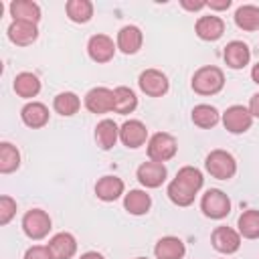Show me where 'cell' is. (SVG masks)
<instances>
[{
  "label": "cell",
  "instance_id": "cell-6",
  "mask_svg": "<svg viewBox=\"0 0 259 259\" xmlns=\"http://www.w3.org/2000/svg\"><path fill=\"white\" fill-rule=\"evenodd\" d=\"M223 125L231 134H245L253 125V115L245 105H231L223 113Z\"/></svg>",
  "mask_w": 259,
  "mask_h": 259
},
{
  "label": "cell",
  "instance_id": "cell-13",
  "mask_svg": "<svg viewBox=\"0 0 259 259\" xmlns=\"http://www.w3.org/2000/svg\"><path fill=\"white\" fill-rule=\"evenodd\" d=\"M194 30H196V36L202 38V40H219L225 32V22L223 18L214 16V14H208V16H200L194 24Z\"/></svg>",
  "mask_w": 259,
  "mask_h": 259
},
{
  "label": "cell",
  "instance_id": "cell-35",
  "mask_svg": "<svg viewBox=\"0 0 259 259\" xmlns=\"http://www.w3.org/2000/svg\"><path fill=\"white\" fill-rule=\"evenodd\" d=\"M24 259H53V255L47 245H32L26 249Z\"/></svg>",
  "mask_w": 259,
  "mask_h": 259
},
{
  "label": "cell",
  "instance_id": "cell-33",
  "mask_svg": "<svg viewBox=\"0 0 259 259\" xmlns=\"http://www.w3.org/2000/svg\"><path fill=\"white\" fill-rule=\"evenodd\" d=\"M176 178L180 180V182H184L186 186H190L192 190H200L202 188V184H204V178H202V172L198 170V168H194V166H184V168H180L178 172H176Z\"/></svg>",
  "mask_w": 259,
  "mask_h": 259
},
{
  "label": "cell",
  "instance_id": "cell-2",
  "mask_svg": "<svg viewBox=\"0 0 259 259\" xmlns=\"http://www.w3.org/2000/svg\"><path fill=\"white\" fill-rule=\"evenodd\" d=\"M204 168H206V172L212 178L229 180L237 172V162H235L231 152H227V150H212L206 156V160H204Z\"/></svg>",
  "mask_w": 259,
  "mask_h": 259
},
{
  "label": "cell",
  "instance_id": "cell-3",
  "mask_svg": "<svg viewBox=\"0 0 259 259\" xmlns=\"http://www.w3.org/2000/svg\"><path fill=\"white\" fill-rule=\"evenodd\" d=\"M178 142L168 132H158L148 140V158L154 162H168L176 156Z\"/></svg>",
  "mask_w": 259,
  "mask_h": 259
},
{
  "label": "cell",
  "instance_id": "cell-40",
  "mask_svg": "<svg viewBox=\"0 0 259 259\" xmlns=\"http://www.w3.org/2000/svg\"><path fill=\"white\" fill-rule=\"evenodd\" d=\"M251 79L259 85V63H257V65H253V69H251Z\"/></svg>",
  "mask_w": 259,
  "mask_h": 259
},
{
  "label": "cell",
  "instance_id": "cell-9",
  "mask_svg": "<svg viewBox=\"0 0 259 259\" xmlns=\"http://www.w3.org/2000/svg\"><path fill=\"white\" fill-rule=\"evenodd\" d=\"M210 243L212 247L219 251V253H225V255H231V253H237L239 247H241V235L239 231L231 229V227H217L210 235Z\"/></svg>",
  "mask_w": 259,
  "mask_h": 259
},
{
  "label": "cell",
  "instance_id": "cell-11",
  "mask_svg": "<svg viewBox=\"0 0 259 259\" xmlns=\"http://www.w3.org/2000/svg\"><path fill=\"white\" fill-rule=\"evenodd\" d=\"M119 140L125 148H140L148 140V127L140 119H127L119 125Z\"/></svg>",
  "mask_w": 259,
  "mask_h": 259
},
{
  "label": "cell",
  "instance_id": "cell-23",
  "mask_svg": "<svg viewBox=\"0 0 259 259\" xmlns=\"http://www.w3.org/2000/svg\"><path fill=\"white\" fill-rule=\"evenodd\" d=\"M14 91H16V95L22 97V99H32V97H36L38 91H40V81H38V77H36L34 73L22 71V73H18V75L14 77Z\"/></svg>",
  "mask_w": 259,
  "mask_h": 259
},
{
  "label": "cell",
  "instance_id": "cell-19",
  "mask_svg": "<svg viewBox=\"0 0 259 259\" xmlns=\"http://www.w3.org/2000/svg\"><path fill=\"white\" fill-rule=\"evenodd\" d=\"M123 180L117 178V176H101L97 182H95V194L99 200L103 202H113L117 200L121 194H123Z\"/></svg>",
  "mask_w": 259,
  "mask_h": 259
},
{
  "label": "cell",
  "instance_id": "cell-27",
  "mask_svg": "<svg viewBox=\"0 0 259 259\" xmlns=\"http://www.w3.org/2000/svg\"><path fill=\"white\" fill-rule=\"evenodd\" d=\"M168 198L176 204V206H190L194 202V196L198 194L196 190H192L190 186H186L184 182H180L178 178H174L170 184H168V190H166Z\"/></svg>",
  "mask_w": 259,
  "mask_h": 259
},
{
  "label": "cell",
  "instance_id": "cell-5",
  "mask_svg": "<svg viewBox=\"0 0 259 259\" xmlns=\"http://www.w3.org/2000/svg\"><path fill=\"white\" fill-rule=\"evenodd\" d=\"M200 208L204 217L219 221L231 212V198L219 188H208L200 198Z\"/></svg>",
  "mask_w": 259,
  "mask_h": 259
},
{
  "label": "cell",
  "instance_id": "cell-28",
  "mask_svg": "<svg viewBox=\"0 0 259 259\" xmlns=\"http://www.w3.org/2000/svg\"><path fill=\"white\" fill-rule=\"evenodd\" d=\"M235 24L241 30H247V32L259 30V8L253 6V4L239 6L237 12H235Z\"/></svg>",
  "mask_w": 259,
  "mask_h": 259
},
{
  "label": "cell",
  "instance_id": "cell-36",
  "mask_svg": "<svg viewBox=\"0 0 259 259\" xmlns=\"http://www.w3.org/2000/svg\"><path fill=\"white\" fill-rule=\"evenodd\" d=\"M180 4H182V8H186V10H190V12L202 10V8L206 6V2H204V0H196V2H190V0H180Z\"/></svg>",
  "mask_w": 259,
  "mask_h": 259
},
{
  "label": "cell",
  "instance_id": "cell-21",
  "mask_svg": "<svg viewBox=\"0 0 259 259\" xmlns=\"http://www.w3.org/2000/svg\"><path fill=\"white\" fill-rule=\"evenodd\" d=\"M119 140V125L113 119H101L95 125V142L101 150H111Z\"/></svg>",
  "mask_w": 259,
  "mask_h": 259
},
{
  "label": "cell",
  "instance_id": "cell-41",
  "mask_svg": "<svg viewBox=\"0 0 259 259\" xmlns=\"http://www.w3.org/2000/svg\"><path fill=\"white\" fill-rule=\"evenodd\" d=\"M136 259H146V257H136Z\"/></svg>",
  "mask_w": 259,
  "mask_h": 259
},
{
  "label": "cell",
  "instance_id": "cell-1",
  "mask_svg": "<svg viewBox=\"0 0 259 259\" xmlns=\"http://www.w3.org/2000/svg\"><path fill=\"white\" fill-rule=\"evenodd\" d=\"M190 85L198 95H217L225 87V73L214 65H204L192 75Z\"/></svg>",
  "mask_w": 259,
  "mask_h": 259
},
{
  "label": "cell",
  "instance_id": "cell-20",
  "mask_svg": "<svg viewBox=\"0 0 259 259\" xmlns=\"http://www.w3.org/2000/svg\"><path fill=\"white\" fill-rule=\"evenodd\" d=\"M184 253H186V247H184L182 239L172 237V235L158 239V243L154 247L156 259H182Z\"/></svg>",
  "mask_w": 259,
  "mask_h": 259
},
{
  "label": "cell",
  "instance_id": "cell-24",
  "mask_svg": "<svg viewBox=\"0 0 259 259\" xmlns=\"http://www.w3.org/2000/svg\"><path fill=\"white\" fill-rule=\"evenodd\" d=\"M152 206V198L146 190H130L125 196H123V208L130 212V214H136V217H142L150 210Z\"/></svg>",
  "mask_w": 259,
  "mask_h": 259
},
{
  "label": "cell",
  "instance_id": "cell-17",
  "mask_svg": "<svg viewBox=\"0 0 259 259\" xmlns=\"http://www.w3.org/2000/svg\"><path fill=\"white\" fill-rule=\"evenodd\" d=\"M53 259H71L77 253V241L71 233H57L47 243Z\"/></svg>",
  "mask_w": 259,
  "mask_h": 259
},
{
  "label": "cell",
  "instance_id": "cell-38",
  "mask_svg": "<svg viewBox=\"0 0 259 259\" xmlns=\"http://www.w3.org/2000/svg\"><path fill=\"white\" fill-rule=\"evenodd\" d=\"M249 111H251L253 117H259V93H255V95L251 97V101H249Z\"/></svg>",
  "mask_w": 259,
  "mask_h": 259
},
{
  "label": "cell",
  "instance_id": "cell-29",
  "mask_svg": "<svg viewBox=\"0 0 259 259\" xmlns=\"http://www.w3.org/2000/svg\"><path fill=\"white\" fill-rule=\"evenodd\" d=\"M53 107H55V111H57L59 115L71 117V115H75V113L79 111L81 99H79V95L73 93V91H63V93H59V95L53 99Z\"/></svg>",
  "mask_w": 259,
  "mask_h": 259
},
{
  "label": "cell",
  "instance_id": "cell-12",
  "mask_svg": "<svg viewBox=\"0 0 259 259\" xmlns=\"http://www.w3.org/2000/svg\"><path fill=\"white\" fill-rule=\"evenodd\" d=\"M85 107L91 113H109L113 111V89L93 87L85 95Z\"/></svg>",
  "mask_w": 259,
  "mask_h": 259
},
{
  "label": "cell",
  "instance_id": "cell-8",
  "mask_svg": "<svg viewBox=\"0 0 259 259\" xmlns=\"http://www.w3.org/2000/svg\"><path fill=\"white\" fill-rule=\"evenodd\" d=\"M136 176H138V180H140L142 186H146V188H158V186L164 184V180L168 176V170H166V166L162 162L150 160V162H144V164L138 166Z\"/></svg>",
  "mask_w": 259,
  "mask_h": 259
},
{
  "label": "cell",
  "instance_id": "cell-32",
  "mask_svg": "<svg viewBox=\"0 0 259 259\" xmlns=\"http://www.w3.org/2000/svg\"><path fill=\"white\" fill-rule=\"evenodd\" d=\"M20 166V152L16 146H12L10 142H2L0 144V172L2 174H10L14 170H18Z\"/></svg>",
  "mask_w": 259,
  "mask_h": 259
},
{
  "label": "cell",
  "instance_id": "cell-31",
  "mask_svg": "<svg viewBox=\"0 0 259 259\" xmlns=\"http://www.w3.org/2000/svg\"><path fill=\"white\" fill-rule=\"evenodd\" d=\"M65 10H67L69 20H73L77 24H85L93 16V4L89 0H69Z\"/></svg>",
  "mask_w": 259,
  "mask_h": 259
},
{
  "label": "cell",
  "instance_id": "cell-30",
  "mask_svg": "<svg viewBox=\"0 0 259 259\" xmlns=\"http://www.w3.org/2000/svg\"><path fill=\"white\" fill-rule=\"evenodd\" d=\"M237 227H239V235L241 237H245V239H259V210L249 208V210L241 212L239 221H237Z\"/></svg>",
  "mask_w": 259,
  "mask_h": 259
},
{
  "label": "cell",
  "instance_id": "cell-26",
  "mask_svg": "<svg viewBox=\"0 0 259 259\" xmlns=\"http://www.w3.org/2000/svg\"><path fill=\"white\" fill-rule=\"evenodd\" d=\"M190 117H192V123L198 125V127H202V130L214 127V125L219 123V119H221L217 107H212V105H208V103H198V105H194Z\"/></svg>",
  "mask_w": 259,
  "mask_h": 259
},
{
  "label": "cell",
  "instance_id": "cell-37",
  "mask_svg": "<svg viewBox=\"0 0 259 259\" xmlns=\"http://www.w3.org/2000/svg\"><path fill=\"white\" fill-rule=\"evenodd\" d=\"M206 6H210L212 10H227L231 6V0H210L206 2Z\"/></svg>",
  "mask_w": 259,
  "mask_h": 259
},
{
  "label": "cell",
  "instance_id": "cell-22",
  "mask_svg": "<svg viewBox=\"0 0 259 259\" xmlns=\"http://www.w3.org/2000/svg\"><path fill=\"white\" fill-rule=\"evenodd\" d=\"M10 16H12V20H24V22L38 24L40 6L32 0H14L10 4Z\"/></svg>",
  "mask_w": 259,
  "mask_h": 259
},
{
  "label": "cell",
  "instance_id": "cell-18",
  "mask_svg": "<svg viewBox=\"0 0 259 259\" xmlns=\"http://www.w3.org/2000/svg\"><path fill=\"white\" fill-rule=\"evenodd\" d=\"M20 117H22V123L32 130L45 127L49 123V107L40 101H28L20 109Z\"/></svg>",
  "mask_w": 259,
  "mask_h": 259
},
{
  "label": "cell",
  "instance_id": "cell-10",
  "mask_svg": "<svg viewBox=\"0 0 259 259\" xmlns=\"http://www.w3.org/2000/svg\"><path fill=\"white\" fill-rule=\"evenodd\" d=\"M115 49L117 45H113L111 36L107 34H93L87 42V53L95 63H109L115 55Z\"/></svg>",
  "mask_w": 259,
  "mask_h": 259
},
{
  "label": "cell",
  "instance_id": "cell-25",
  "mask_svg": "<svg viewBox=\"0 0 259 259\" xmlns=\"http://www.w3.org/2000/svg\"><path fill=\"white\" fill-rule=\"evenodd\" d=\"M138 107V97L136 93L125 87V85H119L113 89V111L119 113V115H127L132 113L134 109Z\"/></svg>",
  "mask_w": 259,
  "mask_h": 259
},
{
  "label": "cell",
  "instance_id": "cell-7",
  "mask_svg": "<svg viewBox=\"0 0 259 259\" xmlns=\"http://www.w3.org/2000/svg\"><path fill=\"white\" fill-rule=\"evenodd\" d=\"M138 85H140L142 93H146L148 97H162L168 91L170 81H168V77L162 71H158V69H146V71L140 73Z\"/></svg>",
  "mask_w": 259,
  "mask_h": 259
},
{
  "label": "cell",
  "instance_id": "cell-14",
  "mask_svg": "<svg viewBox=\"0 0 259 259\" xmlns=\"http://www.w3.org/2000/svg\"><path fill=\"white\" fill-rule=\"evenodd\" d=\"M8 38L18 47H28L38 38V28L32 22L12 20L8 26Z\"/></svg>",
  "mask_w": 259,
  "mask_h": 259
},
{
  "label": "cell",
  "instance_id": "cell-4",
  "mask_svg": "<svg viewBox=\"0 0 259 259\" xmlns=\"http://www.w3.org/2000/svg\"><path fill=\"white\" fill-rule=\"evenodd\" d=\"M51 225H53V223H51V217H49V212H45L42 208H30V210H26L24 217H22V231H24V235H26L28 239H32V241L45 239V237L49 235V231L53 229Z\"/></svg>",
  "mask_w": 259,
  "mask_h": 259
},
{
  "label": "cell",
  "instance_id": "cell-15",
  "mask_svg": "<svg viewBox=\"0 0 259 259\" xmlns=\"http://www.w3.org/2000/svg\"><path fill=\"white\" fill-rule=\"evenodd\" d=\"M142 42H144V34H142V30L138 26L127 24V26L119 28L115 45L123 55H136L142 49Z\"/></svg>",
  "mask_w": 259,
  "mask_h": 259
},
{
  "label": "cell",
  "instance_id": "cell-34",
  "mask_svg": "<svg viewBox=\"0 0 259 259\" xmlns=\"http://www.w3.org/2000/svg\"><path fill=\"white\" fill-rule=\"evenodd\" d=\"M16 214V200L8 194L0 196V225H8Z\"/></svg>",
  "mask_w": 259,
  "mask_h": 259
},
{
  "label": "cell",
  "instance_id": "cell-39",
  "mask_svg": "<svg viewBox=\"0 0 259 259\" xmlns=\"http://www.w3.org/2000/svg\"><path fill=\"white\" fill-rule=\"evenodd\" d=\"M79 259H105L101 253H97V251H87V253H83Z\"/></svg>",
  "mask_w": 259,
  "mask_h": 259
},
{
  "label": "cell",
  "instance_id": "cell-16",
  "mask_svg": "<svg viewBox=\"0 0 259 259\" xmlns=\"http://www.w3.org/2000/svg\"><path fill=\"white\" fill-rule=\"evenodd\" d=\"M223 59H225L227 67H231V69H243L251 61V49L243 40H231L225 47V51H223Z\"/></svg>",
  "mask_w": 259,
  "mask_h": 259
}]
</instances>
